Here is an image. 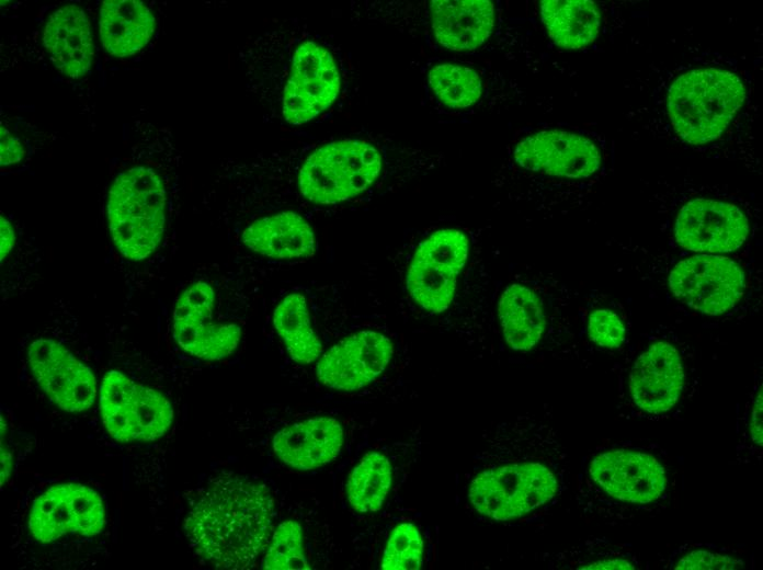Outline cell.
I'll list each match as a JSON object with an SVG mask.
<instances>
[{
  "instance_id": "cell-30",
  "label": "cell",
  "mask_w": 763,
  "mask_h": 570,
  "mask_svg": "<svg viewBox=\"0 0 763 570\" xmlns=\"http://www.w3.org/2000/svg\"><path fill=\"white\" fill-rule=\"evenodd\" d=\"M762 399V376L760 373L759 378L756 377L754 380L753 390L745 402V408L741 417V425H738V428H741L737 448L738 459L740 461H751L752 459L760 461L761 459L763 445Z\"/></svg>"
},
{
  "instance_id": "cell-33",
  "label": "cell",
  "mask_w": 763,
  "mask_h": 570,
  "mask_svg": "<svg viewBox=\"0 0 763 570\" xmlns=\"http://www.w3.org/2000/svg\"><path fill=\"white\" fill-rule=\"evenodd\" d=\"M25 155L21 141L13 137L7 128H0V162L1 166L18 163Z\"/></svg>"
},
{
  "instance_id": "cell-12",
  "label": "cell",
  "mask_w": 763,
  "mask_h": 570,
  "mask_svg": "<svg viewBox=\"0 0 763 570\" xmlns=\"http://www.w3.org/2000/svg\"><path fill=\"white\" fill-rule=\"evenodd\" d=\"M627 398L641 417L670 415L685 391L687 374L679 347L668 340L648 344L627 376Z\"/></svg>"
},
{
  "instance_id": "cell-19",
  "label": "cell",
  "mask_w": 763,
  "mask_h": 570,
  "mask_svg": "<svg viewBox=\"0 0 763 570\" xmlns=\"http://www.w3.org/2000/svg\"><path fill=\"white\" fill-rule=\"evenodd\" d=\"M240 240L258 254L282 260L309 258L317 246L307 218L293 210L259 216L244 227Z\"/></svg>"
},
{
  "instance_id": "cell-20",
  "label": "cell",
  "mask_w": 763,
  "mask_h": 570,
  "mask_svg": "<svg viewBox=\"0 0 763 570\" xmlns=\"http://www.w3.org/2000/svg\"><path fill=\"white\" fill-rule=\"evenodd\" d=\"M43 42L60 73L78 79L90 70L94 46L89 20L80 7L68 4L55 11L45 25Z\"/></svg>"
},
{
  "instance_id": "cell-3",
  "label": "cell",
  "mask_w": 763,
  "mask_h": 570,
  "mask_svg": "<svg viewBox=\"0 0 763 570\" xmlns=\"http://www.w3.org/2000/svg\"><path fill=\"white\" fill-rule=\"evenodd\" d=\"M380 142L360 136L295 140L246 163L253 197L267 213L305 214L350 202L372 189L385 169Z\"/></svg>"
},
{
  "instance_id": "cell-14",
  "label": "cell",
  "mask_w": 763,
  "mask_h": 570,
  "mask_svg": "<svg viewBox=\"0 0 763 570\" xmlns=\"http://www.w3.org/2000/svg\"><path fill=\"white\" fill-rule=\"evenodd\" d=\"M674 240L686 250L720 254L738 250L749 235V220L736 205L713 198H694L680 209Z\"/></svg>"
},
{
  "instance_id": "cell-13",
  "label": "cell",
  "mask_w": 763,
  "mask_h": 570,
  "mask_svg": "<svg viewBox=\"0 0 763 570\" xmlns=\"http://www.w3.org/2000/svg\"><path fill=\"white\" fill-rule=\"evenodd\" d=\"M104 522L103 503L94 490L65 483L49 488L34 501L29 528L35 539L49 543L67 533L94 536Z\"/></svg>"
},
{
  "instance_id": "cell-26",
  "label": "cell",
  "mask_w": 763,
  "mask_h": 570,
  "mask_svg": "<svg viewBox=\"0 0 763 570\" xmlns=\"http://www.w3.org/2000/svg\"><path fill=\"white\" fill-rule=\"evenodd\" d=\"M392 466L382 452L366 453L351 470L346 482L350 505L360 513L379 511L392 487Z\"/></svg>"
},
{
  "instance_id": "cell-16",
  "label": "cell",
  "mask_w": 763,
  "mask_h": 570,
  "mask_svg": "<svg viewBox=\"0 0 763 570\" xmlns=\"http://www.w3.org/2000/svg\"><path fill=\"white\" fill-rule=\"evenodd\" d=\"M514 161L525 171L581 180L595 174L602 157L588 138L563 130H544L521 139Z\"/></svg>"
},
{
  "instance_id": "cell-17",
  "label": "cell",
  "mask_w": 763,
  "mask_h": 570,
  "mask_svg": "<svg viewBox=\"0 0 763 570\" xmlns=\"http://www.w3.org/2000/svg\"><path fill=\"white\" fill-rule=\"evenodd\" d=\"M33 375L43 391L62 410H87L96 396L91 369L52 339L33 341L27 350Z\"/></svg>"
},
{
  "instance_id": "cell-31",
  "label": "cell",
  "mask_w": 763,
  "mask_h": 570,
  "mask_svg": "<svg viewBox=\"0 0 763 570\" xmlns=\"http://www.w3.org/2000/svg\"><path fill=\"white\" fill-rule=\"evenodd\" d=\"M590 340L603 349H619L626 339V326L619 316L607 308L593 310L588 317Z\"/></svg>"
},
{
  "instance_id": "cell-18",
  "label": "cell",
  "mask_w": 763,
  "mask_h": 570,
  "mask_svg": "<svg viewBox=\"0 0 763 570\" xmlns=\"http://www.w3.org/2000/svg\"><path fill=\"white\" fill-rule=\"evenodd\" d=\"M343 442L344 433L338 420L317 417L278 431L273 438V451L289 467L311 470L332 461Z\"/></svg>"
},
{
  "instance_id": "cell-32",
  "label": "cell",
  "mask_w": 763,
  "mask_h": 570,
  "mask_svg": "<svg viewBox=\"0 0 763 570\" xmlns=\"http://www.w3.org/2000/svg\"><path fill=\"white\" fill-rule=\"evenodd\" d=\"M744 567L743 560L731 555L709 550L708 548H688L674 562L673 569H740Z\"/></svg>"
},
{
  "instance_id": "cell-25",
  "label": "cell",
  "mask_w": 763,
  "mask_h": 570,
  "mask_svg": "<svg viewBox=\"0 0 763 570\" xmlns=\"http://www.w3.org/2000/svg\"><path fill=\"white\" fill-rule=\"evenodd\" d=\"M273 324L295 362L310 364L321 356L322 344L312 328L304 295L285 296L274 309Z\"/></svg>"
},
{
  "instance_id": "cell-24",
  "label": "cell",
  "mask_w": 763,
  "mask_h": 570,
  "mask_svg": "<svg viewBox=\"0 0 763 570\" xmlns=\"http://www.w3.org/2000/svg\"><path fill=\"white\" fill-rule=\"evenodd\" d=\"M540 15L548 35L562 48H582L597 36L601 15L592 1L545 0Z\"/></svg>"
},
{
  "instance_id": "cell-2",
  "label": "cell",
  "mask_w": 763,
  "mask_h": 570,
  "mask_svg": "<svg viewBox=\"0 0 763 570\" xmlns=\"http://www.w3.org/2000/svg\"><path fill=\"white\" fill-rule=\"evenodd\" d=\"M569 461L556 429L531 417L491 425L463 478L477 515L509 522L536 513L567 489Z\"/></svg>"
},
{
  "instance_id": "cell-28",
  "label": "cell",
  "mask_w": 763,
  "mask_h": 570,
  "mask_svg": "<svg viewBox=\"0 0 763 570\" xmlns=\"http://www.w3.org/2000/svg\"><path fill=\"white\" fill-rule=\"evenodd\" d=\"M424 543L419 528L412 523H400L390 533L380 561L386 570H417L422 568Z\"/></svg>"
},
{
  "instance_id": "cell-15",
  "label": "cell",
  "mask_w": 763,
  "mask_h": 570,
  "mask_svg": "<svg viewBox=\"0 0 763 570\" xmlns=\"http://www.w3.org/2000/svg\"><path fill=\"white\" fill-rule=\"evenodd\" d=\"M392 354V342L387 335L374 330L358 331L321 354L317 377L334 390H357L385 372Z\"/></svg>"
},
{
  "instance_id": "cell-27",
  "label": "cell",
  "mask_w": 763,
  "mask_h": 570,
  "mask_svg": "<svg viewBox=\"0 0 763 570\" xmlns=\"http://www.w3.org/2000/svg\"><path fill=\"white\" fill-rule=\"evenodd\" d=\"M428 82L439 100L452 109L470 106L482 91L481 80L475 70L453 64L434 66L429 71Z\"/></svg>"
},
{
  "instance_id": "cell-8",
  "label": "cell",
  "mask_w": 763,
  "mask_h": 570,
  "mask_svg": "<svg viewBox=\"0 0 763 570\" xmlns=\"http://www.w3.org/2000/svg\"><path fill=\"white\" fill-rule=\"evenodd\" d=\"M667 283L677 301L713 317L732 311L742 301L748 287L747 274L740 263L709 253L676 261L668 272Z\"/></svg>"
},
{
  "instance_id": "cell-22",
  "label": "cell",
  "mask_w": 763,
  "mask_h": 570,
  "mask_svg": "<svg viewBox=\"0 0 763 570\" xmlns=\"http://www.w3.org/2000/svg\"><path fill=\"white\" fill-rule=\"evenodd\" d=\"M156 22L141 1L105 0L100 10V35L104 49L116 57L139 52L151 38Z\"/></svg>"
},
{
  "instance_id": "cell-9",
  "label": "cell",
  "mask_w": 763,
  "mask_h": 570,
  "mask_svg": "<svg viewBox=\"0 0 763 570\" xmlns=\"http://www.w3.org/2000/svg\"><path fill=\"white\" fill-rule=\"evenodd\" d=\"M100 406L106 431L119 442L157 440L173 420L172 406L161 392L118 371L105 374Z\"/></svg>"
},
{
  "instance_id": "cell-29",
  "label": "cell",
  "mask_w": 763,
  "mask_h": 570,
  "mask_svg": "<svg viewBox=\"0 0 763 570\" xmlns=\"http://www.w3.org/2000/svg\"><path fill=\"white\" fill-rule=\"evenodd\" d=\"M264 569H310L303 548V532L299 523L284 521L273 533L263 560Z\"/></svg>"
},
{
  "instance_id": "cell-6",
  "label": "cell",
  "mask_w": 763,
  "mask_h": 570,
  "mask_svg": "<svg viewBox=\"0 0 763 570\" xmlns=\"http://www.w3.org/2000/svg\"><path fill=\"white\" fill-rule=\"evenodd\" d=\"M744 96V86L732 72L695 69L672 83L667 105L676 134L686 142L697 145L722 134Z\"/></svg>"
},
{
  "instance_id": "cell-5",
  "label": "cell",
  "mask_w": 763,
  "mask_h": 570,
  "mask_svg": "<svg viewBox=\"0 0 763 570\" xmlns=\"http://www.w3.org/2000/svg\"><path fill=\"white\" fill-rule=\"evenodd\" d=\"M274 505L261 483L239 476L215 479L185 520L197 552L218 568H251L269 544Z\"/></svg>"
},
{
  "instance_id": "cell-23",
  "label": "cell",
  "mask_w": 763,
  "mask_h": 570,
  "mask_svg": "<svg viewBox=\"0 0 763 570\" xmlns=\"http://www.w3.org/2000/svg\"><path fill=\"white\" fill-rule=\"evenodd\" d=\"M502 334L514 351H529L544 337L547 320L540 297L531 287L514 283L503 290L498 303Z\"/></svg>"
},
{
  "instance_id": "cell-1",
  "label": "cell",
  "mask_w": 763,
  "mask_h": 570,
  "mask_svg": "<svg viewBox=\"0 0 763 570\" xmlns=\"http://www.w3.org/2000/svg\"><path fill=\"white\" fill-rule=\"evenodd\" d=\"M247 86L267 122L304 126L340 110L350 84L349 60L332 38L299 19L272 23L241 53Z\"/></svg>"
},
{
  "instance_id": "cell-34",
  "label": "cell",
  "mask_w": 763,
  "mask_h": 570,
  "mask_svg": "<svg viewBox=\"0 0 763 570\" xmlns=\"http://www.w3.org/2000/svg\"><path fill=\"white\" fill-rule=\"evenodd\" d=\"M0 255L3 260L12 250L15 241V235L11 224L3 217H0Z\"/></svg>"
},
{
  "instance_id": "cell-21",
  "label": "cell",
  "mask_w": 763,
  "mask_h": 570,
  "mask_svg": "<svg viewBox=\"0 0 763 570\" xmlns=\"http://www.w3.org/2000/svg\"><path fill=\"white\" fill-rule=\"evenodd\" d=\"M431 25L437 42L452 50H472L491 34L494 8L488 0H434Z\"/></svg>"
},
{
  "instance_id": "cell-4",
  "label": "cell",
  "mask_w": 763,
  "mask_h": 570,
  "mask_svg": "<svg viewBox=\"0 0 763 570\" xmlns=\"http://www.w3.org/2000/svg\"><path fill=\"white\" fill-rule=\"evenodd\" d=\"M668 455L658 445L617 442L588 454L577 480L578 505L606 522L661 513L675 487Z\"/></svg>"
},
{
  "instance_id": "cell-10",
  "label": "cell",
  "mask_w": 763,
  "mask_h": 570,
  "mask_svg": "<svg viewBox=\"0 0 763 570\" xmlns=\"http://www.w3.org/2000/svg\"><path fill=\"white\" fill-rule=\"evenodd\" d=\"M469 254L467 237L456 229H441L419 243L407 272L411 298L424 310L440 314L453 300L457 276Z\"/></svg>"
},
{
  "instance_id": "cell-11",
  "label": "cell",
  "mask_w": 763,
  "mask_h": 570,
  "mask_svg": "<svg viewBox=\"0 0 763 570\" xmlns=\"http://www.w3.org/2000/svg\"><path fill=\"white\" fill-rule=\"evenodd\" d=\"M173 333L185 352L215 361L229 356L237 349L241 328L217 317L215 289L208 282L197 281L187 286L175 303Z\"/></svg>"
},
{
  "instance_id": "cell-7",
  "label": "cell",
  "mask_w": 763,
  "mask_h": 570,
  "mask_svg": "<svg viewBox=\"0 0 763 570\" xmlns=\"http://www.w3.org/2000/svg\"><path fill=\"white\" fill-rule=\"evenodd\" d=\"M167 195L160 175L134 167L113 181L107 197L109 227L119 252L130 260L149 256L161 242Z\"/></svg>"
}]
</instances>
